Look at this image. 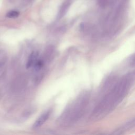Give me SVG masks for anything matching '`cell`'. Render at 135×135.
I'll return each instance as SVG.
<instances>
[{
    "label": "cell",
    "instance_id": "5b68a950",
    "mask_svg": "<svg viewBox=\"0 0 135 135\" xmlns=\"http://www.w3.org/2000/svg\"><path fill=\"white\" fill-rule=\"evenodd\" d=\"M43 65H44V63H43V61L40 60H37V61L34 64V65H33V66H34V68L35 71H38L41 69V68L43 67Z\"/></svg>",
    "mask_w": 135,
    "mask_h": 135
},
{
    "label": "cell",
    "instance_id": "277c9868",
    "mask_svg": "<svg viewBox=\"0 0 135 135\" xmlns=\"http://www.w3.org/2000/svg\"><path fill=\"white\" fill-rule=\"evenodd\" d=\"M19 14H20L19 12L16 11H11L7 13L6 17L8 18H16L18 16Z\"/></svg>",
    "mask_w": 135,
    "mask_h": 135
},
{
    "label": "cell",
    "instance_id": "6da1fadb",
    "mask_svg": "<svg viewBox=\"0 0 135 135\" xmlns=\"http://www.w3.org/2000/svg\"><path fill=\"white\" fill-rule=\"evenodd\" d=\"M50 114H51L50 111H47V112L42 114L34 122V123L33 124V128H37L40 127L47 120Z\"/></svg>",
    "mask_w": 135,
    "mask_h": 135
},
{
    "label": "cell",
    "instance_id": "3957f363",
    "mask_svg": "<svg viewBox=\"0 0 135 135\" xmlns=\"http://www.w3.org/2000/svg\"><path fill=\"white\" fill-rule=\"evenodd\" d=\"M69 1H66V2H64V3L61 6V9H60V12H59V18L62 17L65 14V13H66V12L68 9V8L69 6Z\"/></svg>",
    "mask_w": 135,
    "mask_h": 135
},
{
    "label": "cell",
    "instance_id": "7a4b0ae2",
    "mask_svg": "<svg viewBox=\"0 0 135 135\" xmlns=\"http://www.w3.org/2000/svg\"><path fill=\"white\" fill-rule=\"evenodd\" d=\"M38 56V53L37 52L34 51L32 53H31V54L30 55L28 58V60L26 63V68L28 69L34 65V64L37 60Z\"/></svg>",
    "mask_w": 135,
    "mask_h": 135
}]
</instances>
